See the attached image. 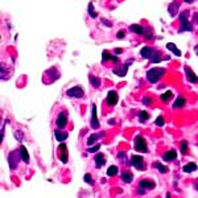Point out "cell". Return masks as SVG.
Wrapping results in <instances>:
<instances>
[{
	"mask_svg": "<svg viewBox=\"0 0 198 198\" xmlns=\"http://www.w3.org/2000/svg\"><path fill=\"white\" fill-rule=\"evenodd\" d=\"M164 74H165L164 68H153V69L147 71V79L151 83H157Z\"/></svg>",
	"mask_w": 198,
	"mask_h": 198,
	"instance_id": "obj_1",
	"label": "cell"
},
{
	"mask_svg": "<svg viewBox=\"0 0 198 198\" xmlns=\"http://www.w3.org/2000/svg\"><path fill=\"white\" fill-rule=\"evenodd\" d=\"M135 149L137 152H143L145 153L148 151V147H147V141L143 136H136L135 137Z\"/></svg>",
	"mask_w": 198,
	"mask_h": 198,
	"instance_id": "obj_2",
	"label": "cell"
},
{
	"mask_svg": "<svg viewBox=\"0 0 198 198\" xmlns=\"http://www.w3.org/2000/svg\"><path fill=\"white\" fill-rule=\"evenodd\" d=\"M180 21H181L180 32H184V31L191 32V31H193V26H191L190 23L188 21V13H186V12H182V13L180 15Z\"/></svg>",
	"mask_w": 198,
	"mask_h": 198,
	"instance_id": "obj_3",
	"label": "cell"
},
{
	"mask_svg": "<svg viewBox=\"0 0 198 198\" xmlns=\"http://www.w3.org/2000/svg\"><path fill=\"white\" fill-rule=\"evenodd\" d=\"M130 165H134L136 169L139 170H144L145 169V164H144V160H143V157L139 156V155H134L131 157V163Z\"/></svg>",
	"mask_w": 198,
	"mask_h": 198,
	"instance_id": "obj_4",
	"label": "cell"
},
{
	"mask_svg": "<svg viewBox=\"0 0 198 198\" xmlns=\"http://www.w3.org/2000/svg\"><path fill=\"white\" fill-rule=\"evenodd\" d=\"M118 101H119V97H118V92H116V91L111 90V91H108V92H107L106 102H107L108 106H115V104L118 103Z\"/></svg>",
	"mask_w": 198,
	"mask_h": 198,
	"instance_id": "obj_5",
	"label": "cell"
},
{
	"mask_svg": "<svg viewBox=\"0 0 198 198\" xmlns=\"http://www.w3.org/2000/svg\"><path fill=\"white\" fill-rule=\"evenodd\" d=\"M68 97H71V98H82L83 97V90H82V87L81 86H75V87H73V89H70V90H68Z\"/></svg>",
	"mask_w": 198,
	"mask_h": 198,
	"instance_id": "obj_6",
	"label": "cell"
},
{
	"mask_svg": "<svg viewBox=\"0 0 198 198\" xmlns=\"http://www.w3.org/2000/svg\"><path fill=\"white\" fill-rule=\"evenodd\" d=\"M56 124H57L58 128H65L66 127V124H68V116H66L65 112H61L58 115V118L56 120Z\"/></svg>",
	"mask_w": 198,
	"mask_h": 198,
	"instance_id": "obj_7",
	"label": "cell"
},
{
	"mask_svg": "<svg viewBox=\"0 0 198 198\" xmlns=\"http://www.w3.org/2000/svg\"><path fill=\"white\" fill-rule=\"evenodd\" d=\"M91 127L97 130L99 128V122H98V118H97V106L92 104V110H91Z\"/></svg>",
	"mask_w": 198,
	"mask_h": 198,
	"instance_id": "obj_8",
	"label": "cell"
},
{
	"mask_svg": "<svg viewBox=\"0 0 198 198\" xmlns=\"http://www.w3.org/2000/svg\"><path fill=\"white\" fill-rule=\"evenodd\" d=\"M17 161H19L17 153H16V152L9 153V156H8V163H9V168L12 169V170H13L16 167H17Z\"/></svg>",
	"mask_w": 198,
	"mask_h": 198,
	"instance_id": "obj_9",
	"label": "cell"
},
{
	"mask_svg": "<svg viewBox=\"0 0 198 198\" xmlns=\"http://www.w3.org/2000/svg\"><path fill=\"white\" fill-rule=\"evenodd\" d=\"M185 74H186V78H188V81L191 82V83H197V82H198V77L193 73V70H191L190 68H188V66L185 68Z\"/></svg>",
	"mask_w": 198,
	"mask_h": 198,
	"instance_id": "obj_10",
	"label": "cell"
},
{
	"mask_svg": "<svg viewBox=\"0 0 198 198\" xmlns=\"http://www.w3.org/2000/svg\"><path fill=\"white\" fill-rule=\"evenodd\" d=\"M134 62V59H128L127 62H125V65H124V69L123 70H119V69H114L112 71H114V74H116V75H119V77H124L125 74H127V71H128V66Z\"/></svg>",
	"mask_w": 198,
	"mask_h": 198,
	"instance_id": "obj_11",
	"label": "cell"
},
{
	"mask_svg": "<svg viewBox=\"0 0 198 198\" xmlns=\"http://www.w3.org/2000/svg\"><path fill=\"white\" fill-rule=\"evenodd\" d=\"M139 186L143 189H153L156 186V184L153 181H149V180H141L139 182Z\"/></svg>",
	"mask_w": 198,
	"mask_h": 198,
	"instance_id": "obj_12",
	"label": "cell"
},
{
	"mask_svg": "<svg viewBox=\"0 0 198 198\" xmlns=\"http://www.w3.org/2000/svg\"><path fill=\"white\" fill-rule=\"evenodd\" d=\"M59 149H61V156H59V158H61V161L64 164H66L68 163V149H66V145L64 144V143H61Z\"/></svg>",
	"mask_w": 198,
	"mask_h": 198,
	"instance_id": "obj_13",
	"label": "cell"
},
{
	"mask_svg": "<svg viewBox=\"0 0 198 198\" xmlns=\"http://www.w3.org/2000/svg\"><path fill=\"white\" fill-rule=\"evenodd\" d=\"M68 136H69V134L68 132H61V131H54V137L57 139V141H65L66 139H68Z\"/></svg>",
	"mask_w": 198,
	"mask_h": 198,
	"instance_id": "obj_14",
	"label": "cell"
},
{
	"mask_svg": "<svg viewBox=\"0 0 198 198\" xmlns=\"http://www.w3.org/2000/svg\"><path fill=\"white\" fill-rule=\"evenodd\" d=\"M104 163H106V157H104V155L103 153H98V155L95 156V167L101 168L104 165Z\"/></svg>",
	"mask_w": 198,
	"mask_h": 198,
	"instance_id": "obj_15",
	"label": "cell"
},
{
	"mask_svg": "<svg viewBox=\"0 0 198 198\" xmlns=\"http://www.w3.org/2000/svg\"><path fill=\"white\" fill-rule=\"evenodd\" d=\"M130 31L134 32V33H137V35H144V33H147V31L143 28L141 25H137V24H134L130 26Z\"/></svg>",
	"mask_w": 198,
	"mask_h": 198,
	"instance_id": "obj_16",
	"label": "cell"
},
{
	"mask_svg": "<svg viewBox=\"0 0 198 198\" xmlns=\"http://www.w3.org/2000/svg\"><path fill=\"white\" fill-rule=\"evenodd\" d=\"M185 103H186V99L184 98V97H178L177 99L174 101V103H173V110L174 108H181V107H184L185 106Z\"/></svg>",
	"mask_w": 198,
	"mask_h": 198,
	"instance_id": "obj_17",
	"label": "cell"
},
{
	"mask_svg": "<svg viewBox=\"0 0 198 198\" xmlns=\"http://www.w3.org/2000/svg\"><path fill=\"white\" fill-rule=\"evenodd\" d=\"M152 52H153V49H151V48H148V46H144L140 50V54H141V57L143 58H147V59H149L151 58V56H152Z\"/></svg>",
	"mask_w": 198,
	"mask_h": 198,
	"instance_id": "obj_18",
	"label": "cell"
},
{
	"mask_svg": "<svg viewBox=\"0 0 198 198\" xmlns=\"http://www.w3.org/2000/svg\"><path fill=\"white\" fill-rule=\"evenodd\" d=\"M176 157H177V152L173 151V149H170V151H168L164 155V160L165 161H172V160H174Z\"/></svg>",
	"mask_w": 198,
	"mask_h": 198,
	"instance_id": "obj_19",
	"label": "cell"
},
{
	"mask_svg": "<svg viewBox=\"0 0 198 198\" xmlns=\"http://www.w3.org/2000/svg\"><path fill=\"white\" fill-rule=\"evenodd\" d=\"M20 156L23 158L24 163H29V155H28V151H26V148L24 145L20 147Z\"/></svg>",
	"mask_w": 198,
	"mask_h": 198,
	"instance_id": "obj_20",
	"label": "cell"
},
{
	"mask_svg": "<svg viewBox=\"0 0 198 198\" xmlns=\"http://www.w3.org/2000/svg\"><path fill=\"white\" fill-rule=\"evenodd\" d=\"M167 48L169 49L170 52H173L177 57H180V56H181V50H180V49H177V46H176L173 42H168V44H167Z\"/></svg>",
	"mask_w": 198,
	"mask_h": 198,
	"instance_id": "obj_21",
	"label": "cell"
},
{
	"mask_svg": "<svg viewBox=\"0 0 198 198\" xmlns=\"http://www.w3.org/2000/svg\"><path fill=\"white\" fill-rule=\"evenodd\" d=\"M132 178H134V176H132V173L131 172H123L122 173V180L124 181L125 184H130V182H132Z\"/></svg>",
	"mask_w": 198,
	"mask_h": 198,
	"instance_id": "obj_22",
	"label": "cell"
},
{
	"mask_svg": "<svg viewBox=\"0 0 198 198\" xmlns=\"http://www.w3.org/2000/svg\"><path fill=\"white\" fill-rule=\"evenodd\" d=\"M182 170L185 173H190V172H193V170H197V165H196V163H189L182 168Z\"/></svg>",
	"mask_w": 198,
	"mask_h": 198,
	"instance_id": "obj_23",
	"label": "cell"
},
{
	"mask_svg": "<svg viewBox=\"0 0 198 198\" xmlns=\"http://www.w3.org/2000/svg\"><path fill=\"white\" fill-rule=\"evenodd\" d=\"M172 97H173V94H172V91L170 90H168V91H165L164 94L160 97V99H161V102H164V103H168L170 99H172Z\"/></svg>",
	"mask_w": 198,
	"mask_h": 198,
	"instance_id": "obj_24",
	"label": "cell"
},
{
	"mask_svg": "<svg viewBox=\"0 0 198 198\" xmlns=\"http://www.w3.org/2000/svg\"><path fill=\"white\" fill-rule=\"evenodd\" d=\"M149 59H151L152 62H155V64H156V62H160L163 58H160V53H158L157 50H153V52H152V56H151Z\"/></svg>",
	"mask_w": 198,
	"mask_h": 198,
	"instance_id": "obj_25",
	"label": "cell"
},
{
	"mask_svg": "<svg viewBox=\"0 0 198 198\" xmlns=\"http://www.w3.org/2000/svg\"><path fill=\"white\" fill-rule=\"evenodd\" d=\"M148 119H149V114H148L147 111H140L139 112V120L141 123H145Z\"/></svg>",
	"mask_w": 198,
	"mask_h": 198,
	"instance_id": "obj_26",
	"label": "cell"
},
{
	"mask_svg": "<svg viewBox=\"0 0 198 198\" xmlns=\"http://www.w3.org/2000/svg\"><path fill=\"white\" fill-rule=\"evenodd\" d=\"M90 82H91V85L94 86V87H99V86H101V78H98V77L90 75Z\"/></svg>",
	"mask_w": 198,
	"mask_h": 198,
	"instance_id": "obj_27",
	"label": "cell"
},
{
	"mask_svg": "<svg viewBox=\"0 0 198 198\" xmlns=\"http://www.w3.org/2000/svg\"><path fill=\"white\" fill-rule=\"evenodd\" d=\"M118 173V168L115 167V165H111L108 169H107V176H110V177H112V176H115Z\"/></svg>",
	"mask_w": 198,
	"mask_h": 198,
	"instance_id": "obj_28",
	"label": "cell"
},
{
	"mask_svg": "<svg viewBox=\"0 0 198 198\" xmlns=\"http://www.w3.org/2000/svg\"><path fill=\"white\" fill-rule=\"evenodd\" d=\"M98 139H99V135H90L89 137H87V144H89V145L94 144Z\"/></svg>",
	"mask_w": 198,
	"mask_h": 198,
	"instance_id": "obj_29",
	"label": "cell"
},
{
	"mask_svg": "<svg viewBox=\"0 0 198 198\" xmlns=\"http://www.w3.org/2000/svg\"><path fill=\"white\" fill-rule=\"evenodd\" d=\"M87 11H89V13H90V16H91L92 19H95V17H97V12L94 11V5H92L91 3L89 4V7H87Z\"/></svg>",
	"mask_w": 198,
	"mask_h": 198,
	"instance_id": "obj_30",
	"label": "cell"
},
{
	"mask_svg": "<svg viewBox=\"0 0 198 198\" xmlns=\"http://www.w3.org/2000/svg\"><path fill=\"white\" fill-rule=\"evenodd\" d=\"M156 168L160 170L161 173H167V172H168V168H167V167H164V165H161L160 163H156Z\"/></svg>",
	"mask_w": 198,
	"mask_h": 198,
	"instance_id": "obj_31",
	"label": "cell"
},
{
	"mask_svg": "<svg viewBox=\"0 0 198 198\" xmlns=\"http://www.w3.org/2000/svg\"><path fill=\"white\" fill-rule=\"evenodd\" d=\"M99 148H101V145H99V144H97V145H94V147H90L89 149H87V152H89V153L98 152V151H99Z\"/></svg>",
	"mask_w": 198,
	"mask_h": 198,
	"instance_id": "obj_32",
	"label": "cell"
},
{
	"mask_svg": "<svg viewBox=\"0 0 198 198\" xmlns=\"http://www.w3.org/2000/svg\"><path fill=\"white\" fill-rule=\"evenodd\" d=\"M107 59H111V54H110L108 52H106V50H104V52H103V58H102V62H106Z\"/></svg>",
	"mask_w": 198,
	"mask_h": 198,
	"instance_id": "obj_33",
	"label": "cell"
},
{
	"mask_svg": "<svg viewBox=\"0 0 198 198\" xmlns=\"http://www.w3.org/2000/svg\"><path fill=\"white\" fill-rule=\"evenodd\" d=\"M83 180H85V182L90 184V185H92V184H94V181H92V178H91V176H90V174H85Z\"/></svg>",
	"mask_w": 198,
	"mask_h": 198,
	"instance_id": "obj_34",
	"label": "cell"
},
{
	"mask_svg": "<svg viewBox=\"0 0 198 198\" xmlns=\"http://www.w3.org/2000/svg\"><path fill=\"white\" fill-rule=\"evenodd\" d=\"M186 149H188V143H186V141H182V143H181V153H184V155H185V153H186Z\"/></svg>",
	"mask_w": 198,
	"mask_h": 198,
	"instance_id": "obj_35",
	"label": "cell"
},
{
	"mask_svg": "<svg viewBox=\"0 0 198 198\" xmlns=\"http://www.w3.org/2000/svg\"><path fill=\"white\" fill-rule=\"evenodd\" d=\"M156 125H158V127H163L164 125V118L163 116H158L156 119Z\"/></svg>",
	"mask_w": 198,
	"mask_h": 198,
	"instance_id": "obj_36",
	"label": "cell"
},
{
	"mask_svg": "<svg viewBox=\"0 0 198 198\" xmlns=\"http://www.w3.org/2000/svg\"><path fill=\"white\" fill-rule=\"evenodd\" d=\"M15 137H17L19 141H21V139H23V134H21L20 131H16L15 132Z\"/></svg>",
	"mask_w": 198,
	"mask_h": 198,
	"instance_id": "obj_37",
	"label": "cell"
},
{
	"mask_svg": "<svg viewBox=\"0 0 198 198\" xmlns=\"http://www.w3.org/2000/svg\"><path fill=\"white\" fill-rule=\"evenodd\" d=\"M116 36H118V38H119V40H120V38H124V31H119Z\"/></svg>",
	"mask_w": 198,
	"mask_h": 198,
	"instance_id": "obj_38",
	"label": "cell"
},
{
	"mask_svg": "<svg viewBox=\"0 0 198 198\" xmlns=\"http://www.w3.org/2000/svg\"><path fill=\"white\" fill-rule=\"evenodd\" d=\"M149 102L151 101H149V98H148V97H145L144 99H143V103H144V104H149Z\"/></svg>",
	"mask_w": 198,
	"mask_h": 198,
	"instance_id": "obj_39",
	"label": "cell"
},
{
	"mask_svg": "<svg viewBox=\"0 0 198 198\" xmlns=\"http://www.w3.org/2000/svg\"><path fill=\"white\" fill-rule=\"evenodd\" d=\"M111 61H112V62H118L119 59H118V57H116V56H111Z\"/></svg>",
	"mask_w": 198,
	"mask_h": 198,
	"instance_id": "obj_40",
	"label": "cell"
},
{
	"mask_svg": "<svg viewBox=\"0 0 198 198\" xmlns=\"http://www.w3.org/2000/svg\"><path fill=\"white\" fill-rule=\"evenodd\" d=\"M102 23L106 24V26H111V23H108V21H107V20H104V19L102 20Z\"/></svg>",
	"mask_w": 198,
	"mask_h": 198,
	"instance_id": "obj_41",
	"label": "cell"
},
{
	"mask_svg": "<svg viewBox=\"0 0 198 198\" xmlns=\"http://www.w3.org/2000/svg\"><path fill=\"white\" fill-rule=\"evenodd\" d=\"M122 52H123V50H122V49H119V48H118V49H115V53H116V54H120Z\"/></svg>",
	"mask_w": 198,
	"mask_h": 198,
	"instance_id": "obj_42",
	"label": "cell"
},
{
	"mask_svg": "<svg viewBox=\"0 0 198 198\" xmlns=\"http://www.w3.org/2000/svg\"><path fill=\"white\" fill-rule=\"evenodd\" d=\"M184 2H185V3H189V4H191V3H194L196 0H184Z\"/></svg>",
	"mask_w": 198,
	"mask_h": 198,
	"instance_id": "obj_43",
	"label": "cell"
},
{
	"mask_svg": "<svg viewBox=\"0 0 198 198\" xmlns=\"http://www.w3.org/2000/svg\"><path fill=\"white\" fill-rule=\"evenodd\" d=\"M194 188L198 190V181H197V182H196V185H194Z\"/></svg>",
	"mask_w": 198,
	"mask_h": 198,
	"instance_id": "obj_44",
	"label": "cell"
},
{
	"mask_svg": "<svg viewBox=\"0 0 198 198\" xmlns=\"http://www.w3.org/2000/svg\"><path fill=\"white\" fill-rule=\"evenodd\" d=\"M167 198H170V194H169V193H167Z\"/></svg>",
	"mask_w": 198,
	"mask_h": 198,
	"instance_id": "obj_45",
	"label": "cell"
}]
</instances>
